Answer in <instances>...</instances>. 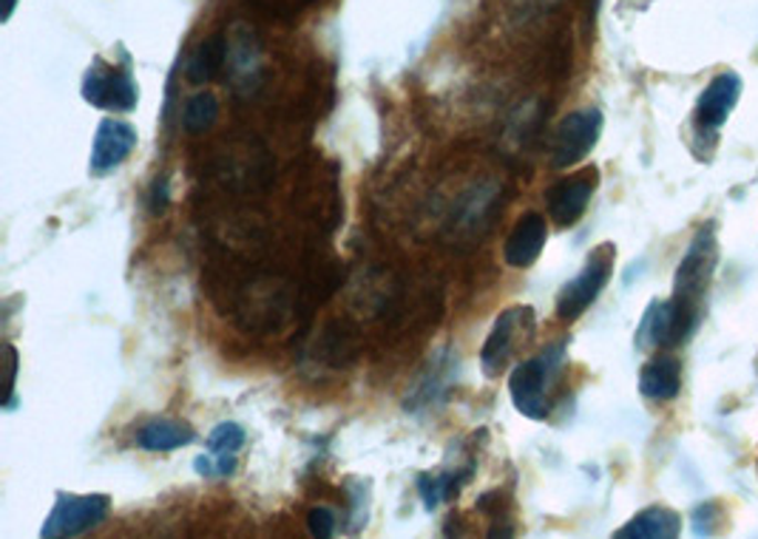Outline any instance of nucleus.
Masks as SVG:
<instances>
[{"label":"nucleus","instance_id":"12","mask_svg":"<svg viewBox=\"0 0 758 539\" xmlns=\"http://www.w3.org/2000/svg\"><path fill=\"white\" fill-rule=\"evenodd\" d=\"M741 94V77L739 74H719L713 80L710 85L705 89L699 100V108H696V120H699L702 128H719V125L727 123L730 111L736 108Z\"/></svg>","mask_w":758,"mask_h":539},{"label":"nucleus","instance_id":"3","mask_svg":"<svg viewBox=\"0 0 758 539\" xmlns=\"http://www.w3.org/2000/svg\"><path fill=\"white\" fill-rule=\"evenodd\" d=\"M611 270H614V247H596L594 253L589 256V261H585V267L557 296V315H560V321L580 319L582 312L594 304L596 296L605 290Z\"/></svg>","mask_w":758,"mask_h":539},{"label":"nucleus","instance_id":"17","mask_svg":"<svg viewBox=\"0 0 758 539\" xmlns=\"http://www.w3.org/2000/svg\"><path fill=\"white\" fill-rule=\"evenodd\" d=\"M225 58H228V46H225L222 34H214V38L205 40L203 46L190 54L188 69H185V72H188L190 83L199 85V83H208V80H214L216 74L222 72Z\"/></svg>","mask_w":758,"mask_h":539},{"label":"nucleus","instance_id":"10","mask_svg":"<svg viewBox=\"0 0 758 539\" xmlns=\"http://www.w3.org/2000/svg\"><path fill=\"white\" fill-rule=\"evenodd\" d=\"M137 148V128L123 120H103L94 134V145H92V174H108L117 165H123L132 151Z\"/></svg>","mask_w":758,"mask_h":539},{"label":"nucleus","instance_id":"19","mask_svg":"<svg viewBox=\"0 0 758 539\" xmlns=\"http://www.w3.org/2000/svg\"><path fill=\"white\" fill-rule=\"evenodd\" d=\"M248 435L239 423H219L208 435L210 455H225V452H239L245 446Z\"/></svg>","mask_w":758,"mask_h":539},{"label":"nucleus","instance_id":"6","mask_svg":"<svg viewBox=\"0 0 758 539\" xmlns=\"http://www.w3.org/2000/svg\"><path fill=\"white\" fill-rule=\"evenodd\" d=\"M83 100L92 103L94 108L128 114V111L137 108L139 89L132 72L114 69V65H105L103 60H97L83 77Z\"/></svg>","mask_w":758,"mask_h":539},{"label":"nucleus","instance_id":"18","mask_svg":"<svg viewBox=\"0 0 758 539\" xmlns=\"http://www.w3.org/2000/svg\"><path fill=\"white\" fill-rule=\"evenodd\" d=\"M216 117H219V100L210 92H199L188 97L183 111V125L188 134H205L214 128Z\"/></svg>","mask_w":758,"mask_h":539},{"label":"nucleus","instance_id":"16","mask_svg":"<svg viewBox=\"0 0 758 539\" xmlns=\"http://www.w3.org/2000/svg\"><path fill=\"white\" fill-rule=\"evenodd\" d=\"M475 475V466H466L464 471H446V475H420L418 480V491L424 497V506L438 508L440 502L458 497L460 488L469 483V477Z\"/></svg>","mask_w":758,"mask_h":539},{"label":"nucleus","instance_id":"2","mask_svg":"<svg viewBox=\"0 0 758 539\" xmlns=\"http://www.w3.org/2000/svg\"><path fill=\"white\" fill-rule=\"evenodd\" d=\"M534 335V310L531 307H509L495 319L489 339L480 350V366L486 377H497L509 366L517 346L531 341Z\"/></svg>","mask_w":758,"mask_h":539},{"label":"nucleus","instance_id":"15","mask_svg":"<svg viewBox=\"0 0 758 539\" xmlns=\"http://www.w3.org/2000/svg\"><path fill=\"white\" fill-rule=\"evenodd\" d=\"M682 390V366L676 357H654L640 372V392L647 401H671Z\"/></svg>","mask_w":758,"mask_h":539},{"label":"nucleus","instance_id":"5","mask_svg":"<svg viewBox=\"0 0 758 539\" xmlns=\"http://www.w3.org/2000/svg\"><path fill=\"white\" fill-rule=\"evenodd\" d=\"M602 134V111L600 108H580L571 111L554 131V143H551V165L554 168H571L582 163L585 156L594 151L596 139Z\"/></svg>","mask_w":758,"mask_h":539},{"label":"nucleus","instance_id":"7","mask_svg":"<svg viewBox=\"0 0 758 539\" xmlns=\"http://www.w3.org/2000/svg\"><path fill=\"white\" fill-rule=\"evenodd\" d=\"M713 267H716V239H713V228L707 225L693 245L687 247L685 259L676 273V296L682 304L690 307L693 312H699L702 299H705L707 287L713 279Z\"/></svg>","mask_w":758,"mask_h":539},{"label":"nucleus","instance_id":"21","mask_svg":"<svg viewBox=\"0 0 758 539\" xmlns=\"http://www.w3.org/2000/svg\"><path fill=\"white\" fill-rule=\"evenodd\" d=\"M168 179L165 176H157L154 179V185H150V196H148V208L154 216H163L165 208H168Z\"/></svg>","mask_w":758,"mask_h":539},{"label":"nucleus","instance_id":"11","mask_svg":"<svg viewBox=\"0 0 758 539\" xmlns=\"http://www.w3.org/2000/svg\"><path fill=\"white\" fill-rule=\"evenodd\" d=\"M546 239H549V225L540 214H526L517 219L515 230L509 234L503 245V259L506 265L517 267V270H526V267L534 265L543 253Z\"/></svg>","mask_w":758,"mask_h":539},{"label":"nucleus","instance_id":"24","mask_svg":"<svg viewBox=\"0 0 758 539\" xmlns=\"http://www.w3.org/2000/svg\"><path fill=\"white\" fill-rule=\"evenodd\" d=\"M14 3H18V0H3V20H9V18H12V12H14Z\"/></svg>","mask_w":758,"mask_h":539},{"label":"nucleus","instance_id":"8","mask_svg":"<svg viewBox=\"0 0 758 539\" xmlns=\"http://www.w3.org/2000/svg\"><path fill=\"white\" fill-rule=\"evenodd\" d=\"M696 315H699V312H693L690 307L682 304L679 299L654 301V304L645 310V315H642L636 341H640V346L682 344V341L687 339V332L693 330V324H696Z\"/></svg>","mask_w":758,"mask_h":539},{"label":"nucleus","instance_id":"20","mask_svg":"<svg viewBox=\"0 0 758 539\" xmlns=\"http://www.w3.org/2000/svg\"><path fill=\"white\" fill-rule=\"evenodd\" d=\"M308 528H310V533H313V537H321V539L333 537L335 533V514L324 506L313 508V511L308 514Z\"/></svg>","mask_w":758,"mask_h":539},{"label":"nucleus","instance_id":"22","mask_svg":"<svg viewBox=\"0 0 758 539\" xmlns=\"http://www.w3.org/2000/svg\"><path fill=\"white\" fill-rule=\"evenodd\" d=\"M236 471V452H225L216 457V477H228Z\"/></svg>","mask_w":758,"mask_h":539},{"label":"nucleus","instance_id":"14","mask_svg":"<svg viewBox=\"0 0 758 539\" xmlns=\"http://www.w3.org/2000/svg\"><path fill=\"white\" fill-rule=\"evenodd\" d=\"M682 531V517L671 508H645L634 520L616 531L620 539H674Z\"/></svg>","mask_w":758,"mask_h":539},{"label":"nucleus","instance_id":"1","mask_svg":"<svg viewBox=\"0 0 758 539\" xmlns=\"http://www.w3.org/2000/svg\"><path fill=\"white\" fill-rule=\"evenodd\" d=\"M565 361V346L554 344L537 357L517 364L509 377V395L515 410L529 421H546L551 410L549 392Z\"/></svg>","mask_w":758,"mask_h":539},{"label":"nucleus","instance_id":"4","mask_svg":"<svg viewBox=\"0 0 758 539\" xmlns=\"http://www.w3.org/2000/svg\"><path fill=\"white\" fill-rule=\"evenodd\" d=\"M108 511H112V500L105 494H83V497L80 494H58V502L40 528V537H80V533L92 531L100 522H105Z\"/></svg>","mask_w":758,"mask_h":539},{"label":"nucleus","instance_id":"9","mask_svg":"<svg viewBox=\"0 0 758 539\" xmlns=\"http://www.w3.org/2000/svg\"><path fill=\"white\" fill-rule=\"evenodd\" d=\"M596 183H600V170L585 168L551 185L549 194H546V208H549L554 225L571 228L574 221H580L585 208H589L591 196H594Z\"/></svg>","mask_w":758,"mask_h":539},{"label":"nucleus","instance_id":"13","mask_svg":"<svg viewBox=\"0 0 758 539\" xmlns=\"http://www.w3.org/2000/svg\"><path fill=\"white\" fill-rule=\"evenodd\" d=\"M194 440H197V432L185 421H170V417L148 421L134 435V443L145 452H174V448L190 446Z\"/></svg>","mask_w":758,"mask_h":539},{"label":"nucleus","instance_id":"23","mask_svg":"<svg viewBox=\"0 0 758 539\" xmlns=\"http://www.w3.org/2000/svg\"><path fill=\"white\" fill-rule=\"evenodd\" d=\"M9 364H12V370H9V401H7V410H12L14 403V377H18V350L14 346H9Z\"/></svg>","mask_w":758,"mask_h":539}]
</instances>
